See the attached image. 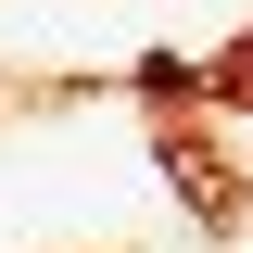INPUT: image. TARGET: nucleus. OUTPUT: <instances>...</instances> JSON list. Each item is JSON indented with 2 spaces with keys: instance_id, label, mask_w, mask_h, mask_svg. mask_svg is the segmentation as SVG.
<instances>
[]
</instances>
